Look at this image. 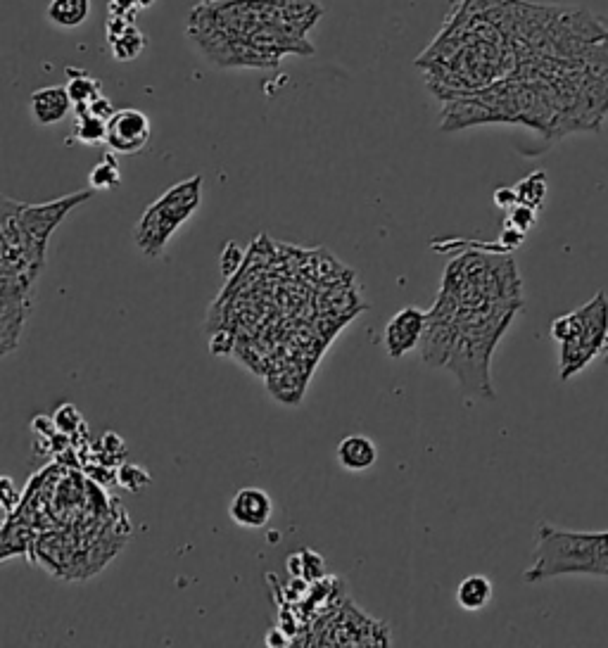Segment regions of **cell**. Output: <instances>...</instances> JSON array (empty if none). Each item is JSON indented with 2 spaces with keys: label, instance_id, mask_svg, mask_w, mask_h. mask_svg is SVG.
Masks as SVG:
<instances>
[{
  "label": "cell",
  "instance_id": "1",
  "mask_svg": "<svg viewBox=\"0 0 608 648\" xmlns=\"http://www.w3.org/2000/svg\"><path fill=\"white\" fill-rule=\"evenodd\" d=\"M566 8L528 0H456L416 67L440 103L483 93L513 79L547 46Z\"/></svg>",
  "mask_w": 608,
  "mask_h": 648
},
{
  "label": "cell",
  "instance_id": "2",
  "mask_svg": "<svg viewBox=\"0 0 608 648\" xmlns=\"http://www.w3.org/2000/svg\"><path fill=\"white\" fill-rule=\"evenodd\" d=\"M323 17L316 0H202L186 36L207 65L276 69L285 57H312L309 34Z\"/></svg>",
  "mask_w": 608,
  "mask_h": 648
},
{
  "label": "cell",
  "instance_id": "3",
  "mask_svg": "<svg viewBox=\"0 0 608 648\" xmlns=\"http://www.w3.org/2000/svg\"><path fill=\"white\" fill-rule=\"evenodd\" d=\"M437 302L449 307L454 319V342L445 368L454 373L466 395L490 402L494 399L490 376L494 347L509 330L523 302H487L459 307L445 295H437Z\"/></svg>",
  "mask_w": 608,
  "mask_h": 648
},
{
  "label": "cell",
  "instance_id": "4",
  "mask_svg": "<svg viewBox=\"0 0 608 648\" xmlns=\"http://www.w3.org/2000/svg\"><path fill=\"white\" fill-rule=\"evenodd\" d=\"M91 190L65 195L41 205L0 200V266L24 269L41 276L46 266L48 240L62 219L84 202L91 200Z\"/></svg>",
  "mask_w": 608,
  "mask_h": 648
},
{
  "label": "cell",
  "instance_id": "5",
  "mask_svg": "<svg viewBox=\"0 0 608 648\" xmlns=\"http://www.w3.org/2000/svg\"><path fill=\"white\" fill-rule=\"evenodd\" d=\"M440 295L459 307L487 302H523L516 262L504 254L468 252L449 262Z\"/></svg>",
  "mask_w": 608,
  "mask_h": 648
},
{
  "label": "cell",
  "instance_id": "6",
  "mask_svg": "<svg viewBox=\"0 0 608 648\" xmlns=\"http://www.w3.org/2000/svg\"><path fill=\"white\" fill-rule=\"evenodd\" d=\"M566 573L608 575V532L587 535L540 525L535 561L525 573V580L537 582Z\"/></svg>",
  "mask_w": 608,
  "mask_h": 648
},
{
  "label": "cell",
  "instance_id": "7",
  "mask_svg": "<svg viewBox=\"0 0 608 648\" xmlns=\"http://www.w3.org/2000/svg\"><path fill=\"white\" fill-rule=\"evenodd\" d=\"M551 338L559 342V376L568 383L608 347V300L604 292H597L587 304L554 319Z\"/></svg>",
  "mask_w": 608,
  "mask_h": 648
},
{
  "label": "cell",
  "instance_id": "8",
  "mask_svg": "<svg viewBox=\"0 0 608 648\" xmlns=\"http://www.w3.org/2000/svg\"><path fill=\"white\" fill-rule=\"evenodd\" d=\"M202 202V176L195 174L190 179L176 183L169 190H164L152 205L145 209L136 231H133V243L145 257L155 259L164 252V247L179 228L198 212Z\"/></svg>",
  "mask_w": 608,
  "mask_h": 648
},
{
  "label": "cell",
  "instance_id": "9",
  "mask_svg": "<svg viewBox=\"0 0 608 648\" xmlns=\"http://www.w3.org/2000/svg\"><path fill=\"white\" fill-rule=\"evenodd\" d=\"M38 276L17 269H0V354L8 357L19 345L31 309V292Z\"/></svg>",
  "mask_w": 608,
  "mask_h": 648
},
{
  "label": "cell",
  "instance_id": "10",
  "mask_svg": "<svg viewBox=\"0 0 608 648\" xmlns=\"http://www.w3.org/2000/svg\"><path fill=\"white\" fill-rule=\"evenodd\" d=\"M152 122L141 110H117L114 117L107 122L105 145L114 155H138L145 145L150 143Z\"/></svg>",
  "mask_w": 608,
  "mask_h": 648
},
{
  "label": "cell",
  "instance_id": "11",
  "mask_svg": "<svg viewBox=\"0 0 608 648\" xmlns=\"http://www.w3.org/2000/svg\"><path fill=\"white\" fill-rule=\"evenodd\" d=\"M426 311L416 307L399 309L395 316L385 326V349H388L390 359L407 357L411 349L421 345L423 333H426Z\"/></svg>",
  "mask_w": 608,
  "mask_h": 648
},
{
  "label": "cell",
  "instance_id": "12",
  "mask_svg": "<svg viewBox=\"0 0 608 648\" xmlns=\"http://www.w3.org/2000/svg\"><path fill=\"white\" fill-rule=\"evenodd\" d=\"M228 513H231L236 525L247 527V530H262L271 520V516H274V501H271L264 489L243 487L238 489L236 497L231 499Z\"/></svg>",
  "mask_w": 608,
  "mask_h": 648
},
{
  "label": "cell",
  "instance_id": "13",
  "mask_svg": "<svg viewBox=\"0 0 608 648\" xmlns=\"http://www.w3.org/2000/svg\"><path fill=\"white\" fill-rule=\"evenodd\" d=\"M72 98H69L67 86H43L31 93L29 110L36 124L50 126L62 122L72 112Z\"/></svg>",
  "mask_w": 608,
  "mask_h": 648
},
{
  "label": "cell",
  "instance_id": "14",
  "mask_svg": "<svg viewBox=\"0 0 608 648\" xmlns=\"http://www.w3.org/2000/svg\"><path fill=\"white\" fill-rule=\"evenodd\" d=\"M107 41H110L114 60L129 62L141 55V50L145 48V43H148V38H145V34L136 27V24H133V19L110 15V22H107Z\"/></svg>",
  "mask_w": 608,
  "mask_h": 648
},
{
  "label": "cell",
  "instance_id": "15",
  "mask_svg": "<svg viewBox=\"0 0 608 648\" xmlns=\"http://www.w3.org/2000/svg\"><path fill=\"white\" fill-rule=\"evenodd\" d=\"M378 447L366 435H347L338 444V463L350 473H364L376 466Z\"/></svg>",
  "mask_w": 608,
  "mask_h": 648
},
{
  "label": "cell",
  "instance_id": "16",
  "mask_svg": "<svg viewBox=\"0 0 608 648\" xmlns=\"http://www.w3.org/2000/svg\"><path fill=\"white\" fill-rule=\"evenodd\" d=\"M91 15V0H50L46 17L60 29H76Z\"/></svg>",
  "mask_w": 608,
  "mask_h": 648
},
{
  "label": "cell",
  "instance_id": "17",
  "mask_svg": "<svg viewBox=\"0 0 608 648\" xmlns=\"http://www.w3.org/2000/svg\"><path fill=\"white\" fill-rule=\"evenodd\" d=\"M494 587L485 575H471L456 589V601L464 611H483L487 603L492 601Z\"/></svg>",
  "mask_w": 608,
  "mask_h": 648
},
{
  "label": "cell",
  "instance_id": "18",
  "mask_svg": "<svg viewBox=\"0 0 608 648\" xmlns=\"http://www.w3.org/2000/svg\"><path fill=\"white\" fill-rule=\"evenodd\" d=\"M67 91H69V98H72L74 103V110L76 107H84V105H91L93 100H98L100 95V81L93 79L91 74L84 72V69H67Z\"/></svg>",
  "mask_w": 608,
  "mask_h": 648
},
{
  "label": "cell",
  "instance_id": "19",
  "mask_svg": "<svg viewBox=\"0 0 608 648\" xmlns=\"http://www.w3.org/2000/svg\"><path fill=\"white\" fill-rule=\"evenodd\" d=\"M74 136H76V141H81L86 145L105 143L107 122H105V119L95 117V114L88 112V110H76Z\"/></svg>",
  "mask_w": 608,
  "mask_h": 648
},
{
  "label": "cell",
  "instance_id": "20",
  "mask_svg": "<svg viewBox=\"0 0 608 648\" xmlns=\"http://www.w3.org/2000/svg\"><path fill=\"white\" fill-rule=\"evenodd\" d=\"M88 183L93 190H114L122 186V174H119V164L114 160L112 152H107L103 162L95 164L88 174Z\"/></svg>",
  "mask_w": 608,
  "mask_h": 648
},
{
  "label": "cell",
  "instance_id": "21",
  "mask_svg": "<svg viewBox=\"0 0 608 648\" xmlns=\"http://www.w3.org/2000/svg\"><path fill=\"white\" fill-rule=\"evenodd\" d=\"M516 195H518V202H521V205L540 209L544 198H547V174H544V171H535V174H530L528 179H523L521 183H518Z\"/></svg>",
  "mask_w": 608,
  "mask_h": 648
},
{
  "label": "cell",
  "instance_id": "22",
  "mask_svg": "<svg viewBox=\"0 0 608 648\" xmlns=\"http://www.w3.org/2000/svg\"><path fill=\"white\" fill-rule=\"evenodd\" d=\"M535 224H537V209L521 205V202H518L516 207L509 209V216H506L504 226H513V228H518V231L528 233Z\"/></svg>",
  "mask_w": 608,
  "mask_h": 648
},
{
  "label": "cell",
  "instance_id": "23",
  "mask_svg": "<svg viewBox=\"0 0 608 648\" xmlns=\"http://www.w3.org/2000/svg\"><path fill=\"white\" fill-rule=\"evenodd\" d=\"M228 250H231V257H228L226 250L221 254V271H224V276H231L240 266V262H243V250H240L236 243L228 245Z\"/></svg>",
  "mask_w": 608,
  "mask_h": 648
},
{
  "label": "cell",
  "instance_id": "24",
  "mask_svg": "<svg viewBox=\"0 0 608 648\" xmlns=\"http://www.w3.org/2000/svg\"><path fill=\"white\" fill-rule=\"evenodd\" d=\"M494 205L506 209V212H509V209L516 207V205H518L516 188H499L497 193H494Z\"/></svg>",
  "mask_w": 608,
  "mask_h": 648
},
{
  "label": "cell",
  "instance_id": "25",
  "mask_svg": "<svg viewBox=\"0 0 608 648\" xmlns=\"http://www.w3.org/2000/svg\"><path fill=\"white\" fill-rule=\"evenodd\" d=\"M3 489H5V494H3V499H5V511H12V480L10 478H5L3 480Z\"/></svg>",
  "mask_w": 608,
  "mask_h": 648
}]
</instances>
